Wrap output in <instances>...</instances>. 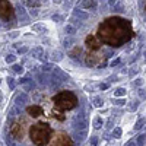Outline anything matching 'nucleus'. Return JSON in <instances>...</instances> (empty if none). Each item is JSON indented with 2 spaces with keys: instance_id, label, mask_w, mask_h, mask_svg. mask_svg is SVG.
Listing matches in <instances>:
<instances>
[{
  "instance_id": "nucleus-1",
  "label": "nucleus",
  "mask_w": 146,
  "mask_h": 146,
  "mask_svg": "<svg viewBox=\"0 0 146 146\" xmlns=\"http://www.w3.org/2000/svg\"><path fill=\"white\" fill-rule=\"evenodd\" d=\"M96 36L102 44L118 48L133 38V28L129 19L120 16H110L98 25Z\"/></svg>"
},
{
  "instance_id": "nucleus-2",
  "label": "nucleus",
  "mask_w": 146,
  "mask_h": 146,
  "mask_svg": "<svg viewBox=\"0 0 146 146\" xmlns=\"http://www.w3.org/2000/svg\"><path fill=\"white\" fill-rule=\"evenodd\" d=\"M28 135H29L31 142L35 146H47L54 135V130L51 129V126L48 123L38 121V123H35L29 127Z\"/></svg>"
},
{
  "instance_id": "nucleus-3",
  "label": "nucleus",
  "mask_w": 146,
  "mask_h": 146,
  "mask_svg": "<svg viewBox=\"0 0 146 146\" xmlns=\"http://www.w3.org/2000/svg\"><path fill=\"white\" fill-rule=\"evenodd\" d=\"M51 101H53L54 108H57L58 111H63V113L76 108V105L79 102L78 101V96L73 94V92H70V91H62V92L56 94L53 98H51Z\"/></svg>"
},
{
  "instance_id": "nucleus-4",
  "label": "nucleus",
  "mask_w": 146,
  "mask_h": 146,
  "mask_svg": "<svg viewBox=\"0 0 146 146\" xmlns=\"http://www.w3.org/2000/svg\"><path fill=\"white\" fill-rule=\"evenodd\" d=\"M48 146H73V140L64 131H54Z\"/></svg>"
},
{
  "instance_id": "nucleus-5",
  "label": "nucleus",
  "mask_w": 146,
  "mask_h": 146,
  "mask_svg": "<svg viewBox=\"0 0 146 146\" xmlns=\"http://www.w3.org/2000/svg\"><path fill=\"white\" fill-rule=\"evenodd\" d=\"M15 16V9L9 0H0V18L3 21H10Z\"/></svg>"
},
{
  "instance_id": "nucleus-6",
  "label": "nucleus",
  "mask_w": 146,
  "mask_h": 146,
  "mask_svg": "<svg viewBox=\"0 0 146 146\" xmlns=\"http://www.w3.org/2000/svg\"><path fill=\"white\" fill-rule=\"evenodd\" d=\"M10 135L13 136L16 140H22L23 137H25V135H27V126L23 124L21 120L13 121L12 126H10Z\"/></svg>"
},
{
  "instance_id": "nucleus-7",
  "label": "nucleus",
  "mask_w": 146,
  "mask_h": 146,
  "mask_svg": "<svg viewBox=\"0 0 146 146\" xmlns=\"http://www.w3.org/2000/svg\"><path fill=\"white\" fill-rule=\"evenodd\" d=\"M85 62H86L88 66H92L94 67V66L101 64L104 62V57H102V54L100 51H89L88 56H86V58H85Z\"/></svg>"
},
{
  "instance_id": "nucleus-8",
  "label": "nucleus",
  "mask_w": 146,
  "mask_h": 146,
  "mask_svg": "<svg viewBox=\"0 0 146 146\" xmlns=\"http://www.w3.org/2000/svg\"><path fill=\"white\" fill-rule=\"evenodd\" d=\"M85 44H86V48L89 51H100L102 42L98 40L96 35H88L86 40H85Z\"/></svg>"
},
{
  "instance_id": "nucleus-9",
  "label": "nucleus",
  "mask_w": 146,
  "mask_h": 146,
  "mask_svg": "<svg viewBox=\"0 0 146 146\" xmlns=\"http://www.w3.org/2000/svg\"><path fill=\"white\" fill-rule=\"evenodd\" d=\"M27 114L29 117H32V118H40V117L44 115V108L40 107V105H36V104L29 105V107H27Z\"/></svg>"
}]
</instances>
